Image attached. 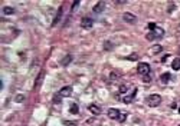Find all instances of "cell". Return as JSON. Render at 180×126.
<instances>
[{
    "mask_svg": "<svg viewBox=\"0 0 180 126\" xmlns=\"http://www.w3.org/2000/svg\"><path fill=\"white\" fill-rule=\"evenodd\" d=\"M163 36H164V29H161L157 26L154 30H151L150 33H147L146 39L147 40H156V39H161Z\"/></svg>",
    "mask_w": 180,
    "mask_h": 126,
    "instance_id": "1",
    "label": "cell"
},
{
    "mask_svg": "<svg viewBox=\"0 0 180 126\" xmlns=\"http://www.w3.org/2000/svg\"><path fill=\"white\" fill-rule=\"evenodd\" d=\"M111 47H113V45H111L109 42H105V43H104V49H105V50H109Z\"/></svg>",
    "mask_w": 180,
    "mask_h": 126,
    "instance_id": "22",
    "label": "cell"
},
{
    "mask_svg": "<svg viewBox=\"0 0 180 126\" xmlns=\"http://www.w3.org/2000/svg\"><path fill=\"white\" fill-rule=\"evenodd\" d=\"M25 100V95H16V96H14V102L16 103H22Z\"/></svg>",
    "mask_w": 180,
    "mask_h": 126,
    "instance_id": "18",
    "label": "cell"
},
{
    "mask_svg": "<svg viewBox=\"0 0 180 126\" xmlns=\"http://www.w3.org/2000/svg\"><path fill=\"white\" fill-rule=\"evenodd\" d=\"M146 103L150 107H156L159 106L161 103V96L160 95H157V93H153V95H148L146 98Z\"/></svg>",
    "mask_w": 180,
    "mask_h": 126,
    "instance_id": "2",
    "label": "cell"
},
{
    "mask_svg": "<svg viewBox=\"0 0 180 126\" xmlns=\"http://www.w3.org/2000/svg\"><path fill=\"white\" fill-rule=\"evenodd\" d=\"M78 6H79V2H74V3H72V12H74Z\"/></svg>",
    "mask_w": 180,
    "mask_h": 126,
    "instance_id": "24",
    "label": "cell"
},
{
    "mask_svg": "<svg viewBox=\"0 0 180 126\" xmlns=\"http://www.w3.org/2000/svg\"><path fill=\"white\" fill-rule=\"evenodd\" d=\"M179 113H180V106H179Z\"/></svg>",
    "mask_w": 180,
    "mask_h": 126,
    "instance_id": "27",
    "label": "cell"
},
{
    "mask_svg": "<svg viewBox=\"0 0 180 126\" xmlns=\"http://www.w3.org/2000/svg\"><path fill=\"white\" fill-rule=\"evenodd\" d=\"M104 9H105V3H104V2H98V3L92 7V12L97 14V13H101Z\"/></svg>",
    "mask_w": 180,
    "mask_h": 126,
    "instance_id": "9",
    "label": "cell"
},
{
    "mask_svg": "<svg viewBox=\"0 0 180 126\" xmlns=\"http://www.w3.org/2000/svg\"><path fill=\"white\" fill-rule=\"evenodd\" d=\"M143 80H144L146 83H148V82H151V77H150L148 75H146V76H143Z\"/></svg>",
    "mask_w": 180,
    "mask_h": 126,
    "instance_id": "23",
    "label": "cell"
},
{
    "mask_svg": "<svg viewBox=\"0 0 180 126\" xmlns=\"http://www.w3.org/2000/svg\"><path fill=\"white\" fill-rule=\"evenodd\" d=\"M136 95H137V89H134V92L133 95H130V96H127V98H124V103H131L134 100V98H136Z\"/></svg>",
    "mask_w": 180,
    "mask_h": 126,
    "instance_id": "12",
    "label": "cell"
},
{
    "mask_svg": "<svg viewBox=\"0 0 180 126\" xmlns=\"http://www.w3.org/2000/svg\"><path fill=\"white\" fill-rule=\"evenodd\" d=\"M53 102H55V103H59V102H61V96H59V95H55V99H53Z\"/></svg>",
    "mask_w": 180,
    "mask_h": 126,
    "instance_id": "25",
    "label": "cell"
},
{
    "mask_svg": "<svg viewBox=\"0 0 180 126\" xmlns=\"http://www.w3.org/2000/svg\"><path fill=\"white\" fill-rule=\"evenodd\" d=\"M69 112L74 113V115H78L79 113V107H78V105L76 103H72L71 107H69Z\"/></svg>",
    "mask_w": 180,
    "mask_h": 126,
    "instance_id": "16",
    "label": "cell"
},
{
    "mask_svg": "<svg viewBox=\"0 0 180 126\" xmlns=\"http://www.w3.org/2000/svg\"><path fill=\"white\" fill-rule=\"evenodd\" d=\"M71 62H72V56H71V55H68V56H65L63 59H62L61 65H62V66H68L69 63H71Z\"/></svg>",
    "mask_w": 180,
    "mask_h": 126,
    "instance_id": "15",
    "label": "cell"
},
{
    "mask_svg": "<svg viewBox=\"0 0 180 126\" xmlns=\"http://www.w3.org/2000/svg\"><path fill=\"white\" fill-rule=\"evenodd\" d=\"M88 109H90V112L92 113V115H101V107L98 106V105H95V103H91L90 106H88Z\"/></svg>",
    "mask_w": 180,
    "mask_h": 126,
    "instance_id": "8",
    "label": "cell"
},
{
    "mask_svg": "<svg viewBox=\"0 0 180 126\" xmlns=\"http://www.w3.org/2000/svg\"><path fill=\"white\" fill-rule=\"evenodd\" d=\"M123 20L125 22V23L133 24V23H136V22H137V17H136L133 13H130V12H125V13L123 14Z\"/></svg>",
    "mask_w": 180,
    "mask_h": 126,
    "instance_id": "4",
    "label": "cell"
},
{
    "mask_svg": "<svg viewBox=\"0 0 180 126\" xmlns=\"http://www.w3.org/2000/svg\"><path fill=\"white\" fill-rule=\"evenodd\" d=\"M150 70H151V67H150L148 63H138V66H137L138 75H141V76L150 75Z\"/></svg>",
    "mask_w": 180,
    "mask_h": 126,
    "instance_id": "3",
    "label": "cell"
},
{
    "mask_svg": "<svg viewBox=\"0 0 180 126\" xmlns=\"http://www.w3.org/2000/svg\"><path fill=\"white\" fill-rule=\"evenodd\" d=\"M161 50H163V47H161L160 45H156V46H153L151 49H150V53H151V55H159Z\"/></svg>",
    "mask_w": 180,
    "mask_h": 126,
    "instance_id": "13",
    "label": "cell"
},
{
    "mask_svg": "<svg viewBox=\"0 0 180 126\" xmlns=\"http://www.w3.org/2000/svg\"><path fill=\"white\" fill-rule=\"evenodd\" d=\"M72 93V86H65V88H62L61 90H59V96L61 98H69Z\"/></svg>",
    "mask_w": 180,
    "mask_h": 126,
    "instance_id": "6",
    "label": "cell"
},
{
    "mask_svg": "<svg viewBox=\"0 0 180 126\" xmlns=\"http://www.w3.org/2000/svg\"><path fill=\"white\" fill-rule=\"evenodd\" d=\"M170 79H171V76H170L169 72H166V73H163V75L160 76V80H161V83L163 85H167L169 82H170Z\"/></svg>",
    "mask_w": 180,
    "mask_h": 126,
    "instance_id": "10",
    "label": "cell"
},
{
    "mask_svg": "<svg viewBox=\"0 0 180 126\" xmlns=\"http://www.w3.org/2000/svg\"><path fill=\"white\" fill-rule=\"evenodd\" d=\"M171 67H173V70H179L180 69V57H176L174 60H173Z\"/></svg>",
    "mask_w": 180,
    "mask_h": 126,
    "instance_id": "17",
    "label": "cell"
},
{
    "mask_svg": "<svg viewBox=\"0 0 180 126\" xmlns=\"http://www.w3.org/2000/svg\"><path fill=\"white\" fill-rule=\"evenodd\" d=\"M125 119H127V113H121V115H120V117H118V121H117V122L123 123V122H125Z\"/></svg>",
    "mask_w": 180,
    "mask_h": 126,
    "instance_id": "20",
    "label": "cell"
},
{
    "mask_svg": "<svg viewBox=\"0 0 180 126\" xmlns=\"http://www.w3.org/2000/svg\"><path fill=\"white\" fill-rule=\"evenodd\" d=\"M107 115H108L109 119H113V121H118L120 115H121V112H120L118 109H114V107H111L108 112H107Z\"/></svg>",
    "mask_w": 180,
    "mask_h": 126,
    "instance_id": "5",
    "label": "cell"
},
{
    "mask_svg": "<svg viewBox=\"0 0 180 126\" xmlns=\"http://www.w3.org/2000/svg\"><path fill=\"white\" fill-rule=\"evenodd\" d=\"M62 10H63V7H59V10H58V13H56V17H55V20H53L52 22V26H55V24L58 23V22H59V20H61V17H62Z\"/></svg>",
    "mask_w": 180,
    "mask_h": 126,
    "instance_id": "14",
    "label": "cell"
},
{
    "mask_svg": "<svg viewBox=\"0 0 180 126\" xmlns=\"http://www.w3.org/2000/svg\"><path fill=\"white\" fill-rule=\"evenodd\" d=\"M118 90H120V93H125V92L128 90V85H121Z\"/></svg>",
    "mask_w": 180,
    "mask_h": 126,
    "instance_id": "19",
    "label": "cell"
},
{
    "mask_svg": "<svg viewBox=\"0 0 180 126\" xmlns=\"http://www.w3.org/2000/svg\"><path fill=\"white\" fill-rule=\"evenodd\" d=\"M92 24H94V22L90 17H82V20H81V27L82 29H91Z\"/></svg>",
    "mask_w": 180,
    "mask_h": 126,
    "instance_id": "7",
    "label": "cell"
},
{
    "mask_svg": "<svg viewBox=\"0 0 180 126\" xmlns=\"http://www.w3.org/2000/svg\"><path fill=\"white\" fill-rule=\"evenodd\" d=\"M43 77H45V73H43V72H40V73H39V76L36 77V82H35V89L39 88V85L43 82Z\"/></svg>",
    "mask_w": 180,
    "mask_h": 126,
    "instance_id": "11",
    "label": "cell"
},
{
    "mask_svg": "<svg viewBox=\"0 0 180 126\" xmlns=\"http://www.w3.org/2000/svg\"><path fill=\"white\" fill-rule=\"evenodd\" d=\"M177 126H180V125H177Z\"/></svg>",
    "mask_w": 180,
    "mask_h": 126,
    "instance_id": "28",
    "label": "cell"
},
{
    "mask_svg": "<svg viewBox=\"0 0 180 126\" xmlns=\"http://www.w3.org/2000/svg\"><path fill=\"white\" fill-rule=\"evenodd\" d=\"M3 13L5 14H12V13H14V9H12V7H5V9H3Z\"/></svg>",
    "mask_w": 180,
    "mask_h": 126,
    "instance_id": "21",
    "label": "cell"
},
{
    "mask_svg": "<svg viewBox=\"0 0 180 126\" xmlns=\"http://www.w3.org/2000/svg\"><path fill=\"white\" fill-rule=\"evenodd\" d=\"M156 27H157V26L154 23H148V29H150V30H154Z\"/></svg>",
    "mask_w": 180,
    "mask_h": 126,
    "instance_id": "26",
    "label": "cell"
}]
</instances>
